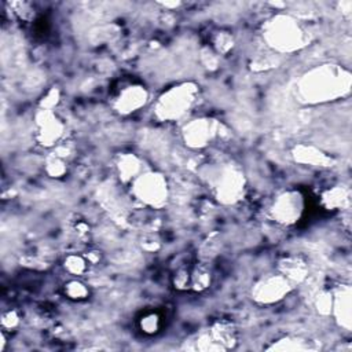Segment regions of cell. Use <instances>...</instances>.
Masks as SVG:
<instances>
[{
  "label": "cell",
  "instance_id": "obj_1",
  "mask_svg": "<svg viewBox=\"0 0 352 352\" xmlns=\"http://www.w3.org/2000/svg\"><path fill=\"white\" fill-rule=\"evenodd\" d=\"M351 76L337 65H320L308 70L297 82V96L308 104L338 99L349 92Z\"/></svg>",
  "mask_w": 352,
  "mask_h": 352
},
{
  "label": "cell",
  "instance_id": "obj_2",
  "mask_svg": "<svg viewBox=\"0 0 352 352\" xmlns=\"http://www.w3.org/2000/svg\"><path fill=\"white\" fill-rule=\"evenodd\" d=\"M263 38L278 52H294L307 44V34L289 15H275L263 29Z\"/></svg>",
  "mask_w": 352,
  "mask_h": 352
},
{
  "label": "cell",
  "instance_id": "obj_3",
  "mask_svg": "<svg viewBox=\"0 0 352 352\" xmlns=\"http://www.w3.org/2000/svg\"><path fill=\"white\" fill-rule=\"evenodd\" d=\"M204 177L214 197L223 204H234L243 197L245 177L242 170L235 165H210L206 168Z\"/></svg>",
  "mask_w": 352,
  "mask_h": 352
},
{
  "label": "cell",
  "instance_id": "obj_4",
  "mask_svg": "<svg viewBox=\"0 0 352 352\" xmlns=\"http://www.w3.org/2000/svg\"><path fill=\"white\" fill-rule=\"evenodd\" d=\"M198 95L192 82H183L165 91L155 102L154 113L161 121H176L187 114Z\"/></svg>",
  "mask_w": 352,
  "mask_h": 352
},
{
  "label": "cell",
  "instance_id": "obj_5",
  "mask_svg": "<svg viewBox=\"0 0 352 352\" xmlns=\"http://www.w3.org/2000/svg\"><path fill=\"white\" fill-rule=\"evenodd\" d=\"M132 194L147 206L161 208L168 201V183L161 173L143 172L132 182Z\"/></svg>",
  "mask_w": 352,
  "mask_h": 352
},
{
  "label": "cell",
  "instance_id": "obj_6",
  "mask_svg": "<svg viewBox=\"0 0 352 352\" xmlns=\"http://www.w3.org/2000/svg\"><path fill=\"white\" fill-rule=\"evenodd\" d=\"M304 210V198L296 190H287L280 192L270 206L271 217L283 226H292L297 223Z\"/></svg>",
  "mask_w": 352,
  "mask_h": 352
},
{
  "label": "cell",
  "instance_id": "obj_7",
  "mask_svg": "<svg viewBox=\"0 0 352 352\" xmlns=\"http://www.w3.org/2000/svg\"><path fill=\"white\" fill-rule=\"evenodd\" d=\"M293 283L282 274H270L258 279L252 289V298L264 305L280 301L292 290Z\"/></svg>",
  "mask_w": 352,
  "mask_h": 352
},
{
  "label": "cell",
  "instance_id": "obj_8",
  "mask_svg": "<svg viewBox=\"0 0 352 352\" xmlns=\"http://www.w3.org/2000/svg\"><path fill=\"white\" fill-rule=\"evenodd\" d=\"M217 124L210 118H195L183 126V139L192 148H202L212 142Z\"/></svg>",
  "mask_w": 352,
  "mask_h": 352
},
{
  "label": "cell",
  "instance_id": "obj_9",
  "mask_svg": "<svg viewBox=\"0 0 352 352\" xmlns=\"http://www.w3.org/2000/svg\"><path fill=\"white\" fill-rule=\"evenodd\" d=\"M37 132L36 138L40 144L51 147L59 142L63 135V124L52 113V110L40 109L36 114Z\"/></svg>",
  "mask_w": 352,
  "mask_h": 352
},
{
  "label": "cell",
  "instance_id": "obj_10",
  "mask_svg": "<svg viewBox=\"0 0 352 352\" xmlns=\"http://www.w3.org/2000/svg\"><path fill=\"white\" fill-rule=\"evenodd\" d=\"M235 342V333L230 323L221 322L210 327V330L202 334L197 340V348L202 351H216L231 348Z\"/></svg>",
  "mask_w": 352,
  "mask_h": 352
},
{
  "label": "cell",
  "instance_id": "obj_11",
  "mask_svg": "<svg viewBox=\"0 0 352 352\" xmlns=\"http://www.w3.org/2000/svg\"><path fill=\"white\" fill-rule=\"evenodd\" d=\"M148 99V94L144 87L139 84H131L118 91L114 98V110L120 114H131L142 109Z\"/></svg>",
  "mask_w": 352,
  "mask_h": 352
},
{
  "label": "cell",
  "instance_id": "obj_12",
  "mask_svg": "<svg viewBox=\"0 0 352 352\" xmlns=\"http://www.w3.org/2000/svg\"><path fill=\"white\" fill-rule=\"evenodd\" d=\"M337 323L345 329L351 330V287L348 285L340 286L334 293H331V312Z\"/></svg>",
  "mask_w": 352,
  "mask_h": 352
},
{
  "label": "cell",
  "instance_id": "obj_13",
  "mask_svg": "<svg viewBox=\"0 0 352 352\" xmlns=\"http://www.w3.org/2000/svg\"><path fill=\"white\" fill-rule=\"evenodd\" d=\"M278 272L289 279L293 285L302 282L308 275L307 263L296 256L285 257L278 264Z\"/></svg>",
  "mask_w": 352,
  "mask_h": 352
},
{
  "label": "cell",
  "instance_id": "obj_14",
  "mask_svg": "<svg viewBox=\"0 0 352 352\" xmlns=\"http://www.w3.org/2000/svg\"><path fill=\"white\" fill-rule=\"evenodd\" d=\"M293 157L297 162L309 166H327L331 158L311 144H298L293 150Z\"/></svg>",
  "mask_w": 352,
  "mask_h": 352
},
{
  "label": "cell",
  "instance_id": "obj_15",
  "mask_svg": "<svg viewBox=\"0 0 352 352\" xmlns=\"http://www.w3.org/2000/svg\"><path fill=\"white\" fill-rule=\"evenodd\" d=\"M142 161L135 154H122L117 161V172L122 182H133L144 170Z\"/></svg>",
  "mask_w": 352,
  "mask_h": 352
},
{
  "label": "cell",
  "instance_id": "obj_16",
  "mask_svg": "<svg viewBox=\"0 0 352 352\" xmlns=\"http://www.w3.org/2000/svg\"><path fill=\"white\" fill-rule=\"evenodd\" d=\"M349 201V194L348 190L337 186L333 188H329L322 194V204L326 209H340L344 208Z\"/></svg>",
  "mask_w": 352,
  "mask_h": 352
},
{
  "label": "cell",
  "instance_id": "obj_17",
  "mask_svg": "<svg viewBox=\"0 0 352 352\" xmlns=\"http://www.w3.org/2000/svg\"><path fill=\"white\" fill-rule=\"evenodd\" d=\"M268 349H276V351H304L309 349V345L307 341L298 338V337H285L282 340H278L276 344L270 346Z\"/></svg>",
  "mask_w": 352,
  "mask_h": 352
},
{
  "label": "cell",
  "instance_id": "obj_18",
  "mask_svg": "<svg viewBox=\"0 0 352 352\" xmlns=\"http://www.w3.org/2000/svg\"><path fill=\"white\" fill-rule=\"evenodd\" d=\"M88 258L80 254H69L65 258V268L67 272L73 274L74 276L82 275L88 270Z\"/></svg>",
  "mask_w": 352,
  "mask_h": 352
},
{
  "label": "cell",
  "instance_id": "obj_19",
  "mask_svg": "<svg viewBox=\"0 0 352 352\" xmlns=\"http://www.w3.org/2000/svg\"><path fill=\"white\" fill-rule=\"evenodd\" d=\"M88 293H89L88 287L77 279L69 280L65 285V294L72 300H84L88 297Z\"/></svg>",
  "mask_w": 352,
  "mask_h": 352
},
{
  "label": "cell",
  "instance_id": "obj_20",
  "mask_svg": "<svg viewBox=\"0 0 352 352\" xmlns=\"http://www.w3.org/2000/svg\"><path fill=\"white\" fill-rule=\"evenodd\" d=\"M45 172L51 177H60L66 172V162L65 158H60L56 154H52L45 161Z\"/></svg>",
  "mask_w": 352,
  "mask_h": 352
},
{
  "label": "cell",
  "instance_id": "obj_21",
  "mask_svg": "<svg viewBox=\"0 0 352 352\" xmlns=\"http://www.w3.org/2000/svg\"><path fill=\"white\" fill-rule=\"evenodd\" d=\"M210 283V274L205 268H195L191 272V287L195 290L206 289Z\"/></svg>",
  "mask_w": 352,
  "mask_h": 352
},
{
  "label": "cell",
  "instance_id": "obj_22",
  "mask_svg": "<svg viewBox=\"0 0 352 352\" xmlns=\"http://www.w3.org/2000/svg\"><path fill=\"white\" fill-rule=\"evenodd\" d=\"M140 329L147 334H154L160 329V318L157 314H148L140 319Z\"/></svg>",
  "mask_w": 352,
  "mask_h": 352
},
{
  "label": "cell",
  "instance_id": "obj_23",
  "mask_svg": "<svg viewBox=\"0 0 352 352\" xmlns=\"http://www.w3.org/2000/svg\"><path fill=\"white\" fill-rule=\"evenodd\" d=\"M213 45L219 52H227L230 48H232V37L226 33V32H220L216 34V37L213 38Z\"/></svg>",
  "mask_w": 352,
  "mask_h": 352
},
{
  "label": "cell",
  "instance_id": "obj_24",
  "mask_svg": "<svg viewBox=\"0 0 352 352\" xmlns=\"http://www.w3.org/2000/svg\"><path fill=\"white\" fill-rule=\"evenodd\" d=\"M173 283H175V287H177V289L191 287V274L187 272L186 270L177 271V274L175 275Z\"/></svg>",
  "mask_w": 352,
  "mask_h": 352
},
{
  "label": "cell",
  "instance_id": "obj_25",
  "mask_svg": "<svg viewBox=\"0 0 352 352\" xmlns=\"http://www.w3.org/2000/svg\"><path fill=\"white\" fill-rule=\"evenodd\" d=\"M316 308L320 314H330L331 312V293H322L316 298Z\"/></svg>",
  "mask_w": 352,
  "mask_h": 352
},
{
  "label": "cell",
  "instance_id": "obj_26",
  "mask_svg": "<svg viewBox=\"0 0 352 352\" xmlns=\"http://www.w3.org/2000/svg\"><path fill=\"white\" fill-rule=\"evenodd\" d=\"M59 100V92L58 89H51L41 100L40 103V109H44V110H52V107L58 103Z\"/></svg>",
  "mask_w": 352,
  "mask_h": 352
},
{
  "label": "cell",
  "instance_id": "obj_27",
  "mask_svg": "<svg viewBox=\"0 0 352 352\" xmlns=\"http://www.w3.org/2000/svg\"><path fill=\"white\" fill-rule=\"evenodd\" d=\"M19 323V316L15 311H7L1 316V324L4 329H14Z\"/></svg>",
  "mask_w": 352,
  "mask_h": 352
}]
</instances>
